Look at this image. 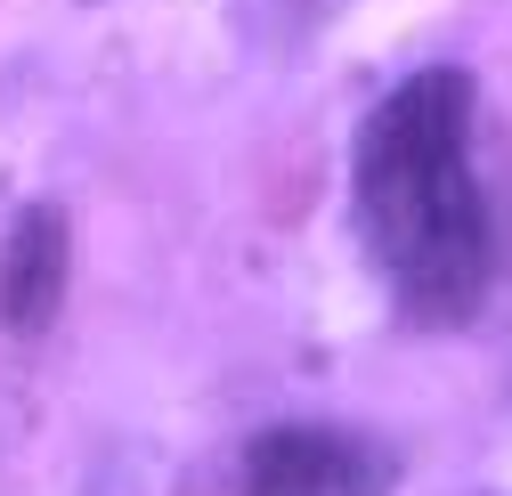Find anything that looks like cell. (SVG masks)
I'll list each match as a JSON object with an SVG mask.
<instances>
[{"instance_id": "7a4b0ae2", "label": "cell", "mask_w": 512, "mask_h": 496, "mask_svg": "<svg viewBox=\"0 0 512 496\" xmlns=\"http://www.w3.org/2000/svg\"><path fill=\"white\" fill-rule=\"evenodd\" d=\"M244 496H391V456L334 423H285L252 440Z\"/></svg>"}, {"instance_id": "6da1fadb", "label": "cell", "mask_w": 512, "mask_h": 496, "mask_svg": "<svg viewBox=\"0 0 512 496\" xmlns=\"http://www.w3.org/2000/svg\"><path fill=\"white\" fill-rule=\"evenodd\" d=\"M472 114H480L472 74L423 66L366 106L350 147V220L366 269L415 334L472 326L504 269Z\"/></svg>"}, {"instance_id": "3957f363", "label": "cell", "mask_w": 512, "mask_h": 496, "mask_svg": "<svg viewBox=\"0 0 512 496\" xmlns=\"http://www.w3.org/2000/svg\"><path fill=\"white\" fill-rule=\"evenodd\" d=\"M57 285H66V220L25 212L17 236H9V261H0V309H9V326H41L57 309Z\"/></svg>"}]
</instances>
